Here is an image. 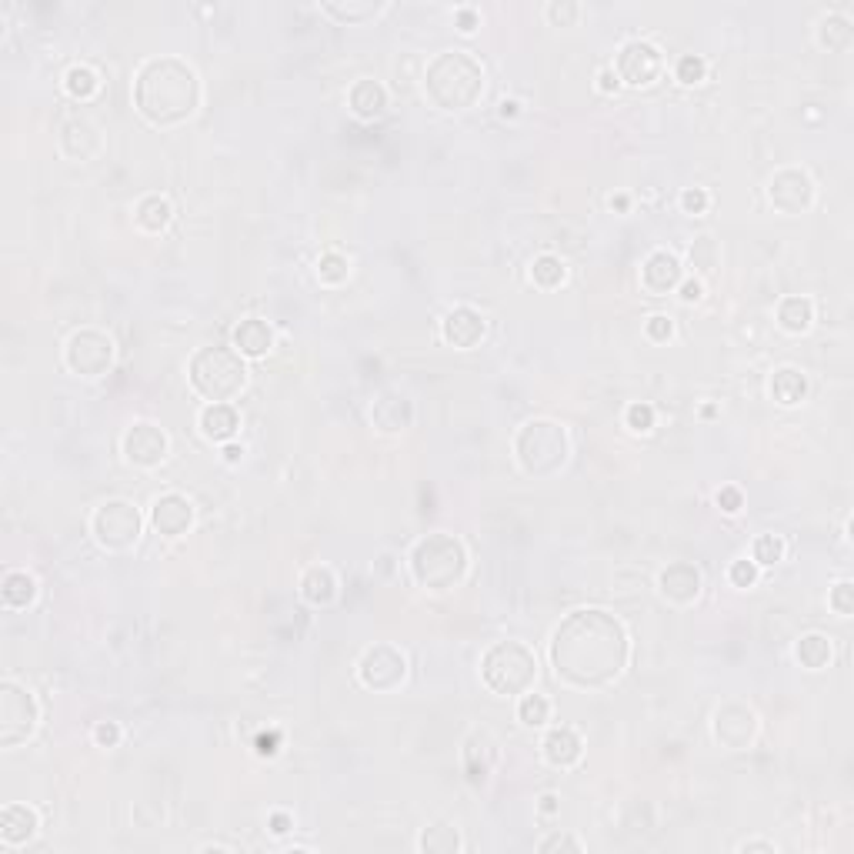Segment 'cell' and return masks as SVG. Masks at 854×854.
Returning <instances> with one entry per match:
<instances>
[{
    "label": "cell",
    "instance_id": "6da1fadb",
    "mask_svg": "<svg viewBox=\"0 0 854 854\" xmlns=\"http://www.w3.org/2000/svg\"><path fill=\"white\" fill-rule=\"evenodd\" d=\"M551 668L574 691H604L631 661V638L618 614L574 608L551 631Z\"/></svg>",
    "mask_w": 854,
    "mask_h": 854
},
{
    "label": "cell",
    "instance_id": "7a4b0ae2",
    "mask_svg": "<svg viewBox=\"0 0 854 854\" xmlns=\"http://www.w3.org/2000/svg\"><path fill=\"white\" fill-rule=\"evenodd\" d=\"M134 107L151 127H181L197 114L204 101L201 74L184 57L157 54L137 67Z\"/></svg>",
    "mask_w": 854,
    "mask_h": 854
},
{
    "label": "cell",
    "instance_id": "3957f363",
    "mask_svg": "<svg viewBox=\"0 0 854 854\" xmlns=\"http://www.w3.org/2000/svg\"><path fill=\"white\" fill-rule=\"evenodd\" d=\"M484 81L488 74L478 57L461 47H448V51L434 54L424 67V97L438 111L461 114L484 97Z\"/></svg>",
    "mask_w": 854,
    "mask_h": 854
},
{
    "label": "cell",
    "instance_id": "277c9868",
    "mask_svg": "<svg viewBox=\"0 0 854 854\" xmlns=\"http://www.w3.org/2000/svg\"><path fill=\"white\" fill-rule=\"evenodd\" d=\"M407 568H411V578L417 588L441 594V591H454L464 578H468L471 558L458 534L431 531L427 538L414 544L411 554H407Z\"/></svg>",
    "mask_w": 854,
    "mask_h": 854
},
{
    "label": "cell",
    "instance_id": "5b68a950",
    "mask_svg": "<svg viewBox=\"0 0 854 854\" xmlns=\"http://www.w3.org/2000/svg\"><path fill=\"white\" fill-rule=\"evenodd\" d=\"M511 451L528 478H554L571 458V434L554 417H531L518 427Z\"/></svg>",
    "mask_w": 854,
    "mask_h": 854
},
{
    "label": "cell",
    "instance_id": "8992f818",
    "mask_svg": "<svg viewBox=\"0 0 854 854\" xmlns=\"http://www.w3.org/2000/svg\"><path fill=\"white\" fill-rule=\"evenodd\" d=\"M187 384L207 404H231L247 384V361L234 347H197L187 361Z\"/></svg>",
    "mask_w": 854,
    "mask_h": 854
},
{
    "label": "cell",
    "instance_id": "52a82bcc",
    "mask_svg": "<svg viewBox=\"0 0 854 854\" xmlns=\"http://www.w3.org/2000/svg\"><path fill=\"white\" fill-rule=\"evenodd\" d=\"M481 681L498 698H521L538 681V654L518 638L494 641L481 654Z\"/></svg>",
    "mask_w": 854,
    "mask_h": 854
},
{
    "label": "cell",
    "instance_id": "ba28073f",
    "mask_svg": "<svg viewBox=\"0 0 854 854\" xmlns=\"http://www.w3.org/2000/svg\"><path fill=\"white\" fill-rule=\"evenodd\" d=\"M91 534L97 541V548L111 551V554H124L134 551L137 541L144 534V514L137 511L134 501L127 498H107L94 508L91 514Z\"/></svg>",
    "mask_w": 854,
    "mask_h": 854
},
{
    "label": "cell",
    "instance_id": "9c48e42d",
    "mask_svg": "<svg viewBox=\"0 0 854 854\" xmlns=\"http://www.w3.org/2000/svg\"><path fill=\"white\" fill-rule=\"evenodd\" d=\"M37 728H41V704L34 691L14 678L0 681V744L17 748V744L31 741Z\"/></svg>",
    "mask_w": 854,
    "mask_h": 854
},
{
    "label": "cell",
    "instance_id": "30bf717a",
    "mask_svg": "<svg viewBox=\"0 0 854 854\" xmlns=\"http://www.w3.org/2000/svg\"><path fill=\"white\" fill-rule=\"evenodd\" d=\"M114 357H117L114 337L101 331V327H81L64 344V367L77 377H87V381H97V377L111 371Z\"/></svg>",
    "mask_w": 854,
    "mask_h": 854
},
{
    "label": "cell",
    "instance_id": "8fae6325",
    "mask_svg": "<svg viewBox=\"0 0 854 854\" xmlns=\"http://www.w3.org/2000/svg\"><path fill=\"white\" fill-rule=\"evenodd\" d=\"M407 678V654L397 644H371L357 661V681L367 691H397Z\"/></svg>",
    "mask_w": 854,
    "mask_h": 854
},
{
    "label": "cell",
    "instance_id": "7c38bea8",
    "mask_svg": "<svg viewBox=\"0 0 854 854\" xmlns=\"http://www.w3.org/2000/svg\"><path fill=\"white\" fill-rule=\"evenodd\" d=\"M611 71L618 74L621 84L628 87H648L664 74V54L654 41H644V37H634V41H624L614 54Z\"/></svg>",
    "mask_w": 854,
    "mask_h": 854
},
{
    "label": "cell",
    "instance_id": "4fadbf2b",
    "mask_svg": "<svg viewBox=\"0 0 854 854\" xmlns=\"http://www.w3.org/2000/svg\"><path fill=\"white\" fill-rule=\"evenodd\" d=\"M121 451H124V461L134 464V468H161L171 454V438L161 424L154 421H134L127 424L124 438H121Z\"/></svg>",
    "mask_w": 854,
    "mask_h": 854
},
{
    "label": "cell",
    "instance_id": "5bb4252c",
    "mask_svg": "<svg viewBox=\"0 0 854 854\" xmlns=\"http://www.w3.org/2000/svg\"><path fill=\"white\" fill-rule=\"evenodd\" d=\"M758 728H761L758 714H754V708H748L744 701L721 704L711 718V734L724 751H748L751 744L758 741Z\"/></svg>",
    "mask_w": 854,
    "mask_h": 854
},
{
    "label": "cell",
    "instance_id": "9a60e30c",
    "mask_svg": "<svg viewBox=\"0 0 854 854\" xmlns=\"http://www.w3.org/2000/svg\"><path fill=\"white\" fill-rule=\"evenodd\" d=\"M814 197H818V187H814V177L804 171V167H781V171L771 174L768 181V201L774 211L781 214H804L811 211Z\"/></svg>",
    "mask_w": 854,
    "mask_h": 854
},
{
    "label": "cell",
    "instance_id": "2e32d148",
    "mask_svg": "<svg viewBox=\"0 0 854 854\" xmlns=\"http://www.w3.org/2000/svg\"><path fill=\"white\" fill-rule=\"evenodd\" d=\"M194 518H197L194 501L187 498V494H181V491L157 494L154 504H151V514H147L151 528L161 534V538H171V541L184 538V534L194 528Z\"/></svg>",
    "mask_w": 854,
    "mask_h": 854
},
{
    "label": "cell",
    "instance_id": "e0dca14e",
    "mask_svg": "<svg viewBox=\"0 0 854 854\" xmlns=\"http://www.w3.org/2000/svg\"><path fill=\"white\" fill-rule=\"evenodd\" d=\"M484 334H488V317L471 304L451 307V311L441 317L444 344L458 347V351H471V347H478L484 341Z\"/></svg>",
    "mask_w": 854,
    "mask_h": 854
},
{
    "label": "cell",
    "instance_id": "ac0fdd59",
    "mask_svg": "<svg viewBox=\"0 0 854 854\" xmlns=\"http://www.w3.org/2000/svg\"><path fill=\"white\" fill-rule=\"evenodd\" d=\"M367 417H371L374 431L404 434L407 427L414 424V401L404 391H397V387H387V391H381L371 401V411H367Z\"/></svg>",
    "mask_w": 854,
    "mask_h": 854
},
{
    "label": "cell",
    "instance_id": "d6986e66",
    "mask_svg": "<svg viewBox=\"0 0 854 854\" xmlns=\"http://www.w3.org/2000/svg\"><path fill=\"white\" fill-rule=\"evenodd\" d=\"M57 147H61V154L67 157V161H74V164L94 161V157L101 154V147H104L101 127H97L94 121H87V117H71V121L61 124Z\"/></svg>",
    "mask_w": 854,
    "mask_h": 854
},
{
    "label": "cell",
    "instance_id": "ffe728a7",
    "mask_svg": "<svg viewBox=\"0 0 854 854\" xmlns=\"http://www.w3.org/2000/svg\"><path fill=\"white\" fill-rule=\"evenodd\" d=\"M684 281V264L678 254L671 251H651L641 264V287L654 297L678 291V284Z\"/></svg>",
    "mask_w": 854,
    "mask_h": 854
},
{
    "label": "cell",
    "instance_id": "44dd1931",
    "mask_svg": "<svg viewBox=\"0 0 854 854\" xmlns=\"http://www.w3.org/2000/svg\"><path fill=\"white\" fill-rule=\"evenodd\" d=\"M701 588H704V578L691 561H671L668 568H661V574H658L661 598L671 601V604H694Z\"/></svg>",
    "mask_w": 854,
    "mask_h": 854
},
{
    "label": "cell",
    "instance_id": "7402d4cb",
    "mask_svg": "<svg viewBox=\"0 0 854 854\" xmlns=\"http://www.w3.org/2000/svg\"><path fill=\"white\" fill-rule=\"evenodd\" d=\"M461 764L474 788L488 784L494 768H498V741H494L488 731H474L461 748Z\"/></svg>",
    "mask_w": 854,
    "mask_h": 854
},
{
    "label": "cell",
    "instance_id": "603a6c76",
    "mask_svg": "<svg viewBox=\"0 0 854 854\" xmlns=\"http://www.w3.org/2000/svg\"><path fill=\"white\" fill-rule=\"evenodd\" d=\"M231 347L244 357V361H261V357L274 351V327L261 321V317H244V321L234 327Z\"/></svg>",
    "mask_w": 854,
    "mask_h": 854
},
{
    "label": "cell",
    "instance_id": "cb8c5ba5",
    "mask_svg": "<svg viewBox=\"0 0 854 854\" xmlns=\"http://www.w3.org/2000/svg\"><path fill=\"white\" fill-rule=\"evenodd\" d=\"M541 754H544V761H548L551 768L568 771V768H574V764L581 761V754H584V741H581V734H578V731L568 728V724H558V728H551L548 734H544V741H541Z\"/></svg>",
    "mask_w": 854,
    "mask_h": 854
},
{
    "label": "cell",
    "instance_id": "d4e9b609",
    "mask_svg": "<svg viewBox=\"0 0 854 854\" xmlns=\"http://www.w3.org/2000/svg\"><path fill=\"white\" fill-rule=\"evenodd\" d=\"M37 828H41V818H37L31 804H4V811H0V841L7 848H21V844L34 838Z\"/></svg>",
    "mask_w": 854,
    "mask_h": 854
},
{
    "label": "cell",
    "instance_id": "484cf974",
    "mask_svg": "<svg viewBox=\"0 0 854 854\" xmlns=\"http://www.w3.org/2000/svg\"><path fill=\"white\" fill-rule=\"evenodd\" d=\"M197 427L211 444H227L234 441L237 427H241V414L234 404H204L197 414Z\"/></svg>",
    "mask_w": 854,
    "mask_h": 854
},
{
    "label": "cell",
    "instance_id": "4316f807",
    "mask_svg": "<svg viewBox=\"0 0 854 854\" xmlns=\"http://www.w3.org/2000/svg\"><path fill=\"white\" fill-rule=\"evenodd\" d=\"M347 107H351L354 117L361 121H374L387 111V91L381 81L374 77H357V81L347 87Z\"/></svg>",
    "mask_w": 854,
    "mask_h": 854
},
{
    "label": "cell",
    "instance_id": "83f0119b",
    "mask_svg": "<svg viewBox=\"0 0 854 854\" xmlns=\"http://www.w3.org/2000/svg\"><path fill=\"white\" fill-rule=\"evenodd\" d=\"M297 591L311 608H327V604L337 601V574L327 564H311L297 581Z\"/></svg>",
    "mask_w": 854,
    "mask_h": 854
},
{
    "label": "cell",
    "instance_id": "f1b7e54d",
    "mask_svg": "<svg viewBox=\"0 0 854 854\" xmlns=\"http://www.w3.org/2000/svg\"><path fill=\"white\" fill-rule=\"evenodd\" d=\"M174 221V204L164 194H144L134 204V224L144 234H164Z\"/></svg>",
    "mask_w": 854,
    "mask_h": 854
},
{
    "label": "cell",
    "instance_id": "f546056e",
    "mask_svg": "<svg viewBox=\"0 0 854 854\" xmlns=\"http://www.w3.org/2000/svg\"><path fill=\"white\" fill-rule=\"evenodd\" d=\"M768 391H771V401H778L781 407H794L808 397V374H804L801 367L784 364L771 374Z\"/></svg>",
    "mask_w": 854,
    "mask_h": 854
},
{
    "label": "cell",
    "instance_id": "4dcf8cb0",
    "mask_svg": "<svg viewBox=\"0 0 854 854\" xmlns=\"http://www.w3.org/2000/svg\"><path fill=\"white\" fill-rule=\"evenodd\" d=\"M831 658H834V648H831V638H828V634L808 631V634H801V638L794 641V661H798L801 668L821 671V668H828Z\"/></svg>",
    "mask_w": 854,
    "mask_h": 854
},
{
    "label": "cell",
    "instance_id": "1f68e13d",
    "mask_svg": "<svg viewBox=\"0 0 854 854\" xmlns=\"http://www.w3.org/2000/svg\"><path fill=\"white\" fill-rule=\"evenodd\" d=\"M778 324L788 334H808L814 324V301L804 294H788L778 304Z\"/></svg>",
    "mask_w": 854,
    "mask_h": 854
},
{
    "label": "cell",
    "instance_id": "d6a6232c",
    "mask_svg": "<svg viewBox=\"0 0 854 854\" xmlns=\"http://www.w3.org/2000/svg\"><path fill=\"white\" fill-rule=\"evenodd\" d=\"M0 598H4L7 611H24L37 601V581L27 571H7L4 584H0Z\"/></svg>",
    "mask_w": 854,
    "mask_h": 854
},
{
    "label": "cell",
    "instance_id": "836d02e7",
    "mask_svg": "<svg viewBox=\"0 0 854 854\" xmlns=\"http://www.w3.org/2000/svg\"><path fill=\"white\" fill-rule=\"evenodd\" d=\"M851 41H854L851 17L831 11V14H824L818 21V44L821 47H828V51H848Z\"/></svg>",
    "mask_w": 854,
    "mask_h": 854
},
{
    "label": "cell",
    "instance_id": "e575fe53",
    "mask_svg": "<svg viewBox=\"0 0 854 854\" xmlns=\"http://www.w3.org/2000/svg\"><path fill=\"white\" fill-rule=\"evenodd\" d=\"M461 844H464L461 831L448 821L431 824V828H424L421 838H417V848H421L424 854H458Z\"/></svg>",
    "mask_w": 854,
    "mask_h": 854
},
{
    "label": "cell",
    "instance_id": "d590c367",
    "mask_svg": "<svg viewBox=\"0 0 854 854\" xmlns=\"http://www.w3.org/2000/svg\"><path fill=\"white\" fill-rule=\"evenodd\" d=\"M531 281L544 287V291H554V287L568 281V264L558 254H538L531 261Z\"/></svg>",
    "mask_w": 854,
    "mask_h": 854
},
{
    "label": "cell",
    "instance_id": "8d00e7d4",
    "mask_svg": "<svg viewBox=\"0 0 854 854\" xmlns=\"http://www.w3.org/2000/svg\"><path fill=\"white\" fill-rule=\"evenodd\" d=\"M384 7L387 4H374V0H354V4H324V14L341 24H364L384 14Z\"/></svg>",
    "mask_w": 854,
    "mask_h": 854
},
{
    "label": "cell",
    "instance_id": "74e56055",
    "mask_svg": "<svg viewBox=\"0 0 854 854\" xmlns=\"http://www.w3.org/2000/svg\"><path fill=\"white\" fill-rule=\"evenodd\" d=\"M64 87L67 94L77 97V101H91V97L101 91V77L91 64H74L71 71L64 74Z\"/></svg>",
    "mask_w": 854,
    "mask_h": 854
},
{
    "label": "cell",
    "instance_id": "f35d334b",
    "mask_svg": "<svg viewBox=\"0 0 854 854\" xmlns=\"http://www.w3.org/2000/svg\"><path fill=\"white\" fill-rule=\"evenodd\" d=\"M351 277V261L341 251H324L317 257V281L327 287H341Z\"/></svg>",
    "mask_w": 854,
    "mask_h": 854
},
{
    "label": "cell",
    "instance_id": "ab89813d",
    "mask_svg": "<svg viewBox=\"0 0 854 854\" xmlns=\"http://www.w3.org/2000/svg\"><path fill=\"white\" fill-rule=\"evenodd\" d=\"M518 721L524 728H544L551 721V701L544 694H521L518 701Z\"/></svg>",
    "mask_w": 854,
    "mask_h": 854
},
{
    "label": "cell",
    "instance_id": "60d3db41",
    "mask_svg": "<svg viewBox=\"0 0 854 854\" xmlns=\"http://www.w3.org/2000/svg\"><path fill=\"white\" fill-rule=\"evenodd\" d=\"M784 554H788V544H784L781 534H758L751 544V561L758 568H771V564L784 561Z\"/></svg>",
    "mask_w": 854,
    "mask_h": 854
},
{
    "label": "cell",
    "instance_id": "b9f144b4",
    "mask_svg": "<svg viewBox=\"0 0 854 854\" xmlns=\"http://www.w3.org/2000/svg\"><path fill=\"white\" fill-rule=\"evenodd\" d=\"M688 257H691V267H694L698 274H711L714 267H718V257H721V254H718V241H714L711 234H701L698 241L691 244V254H688Z\"/></svg>",
    "mask_w": 854,
    "mask_h": 854
},
{
    "label": "cell",
    "instance_id": "7bdbcfd3",
    "mask_svg": "<svg viewBox=\"0 0 854 854\" xmlns=\"http://www.w3.org/2000/svg\"><path fill=\"white\" fill-rule=\"evenodd\" d=\"M674 77H678L681 84H701L704 77H708V64H704V57L698 54H684L678 64H674Z\"/></svg>",
    "mask_w": 854,
    "mask_h": 854
},
{
    "label": "cell",
    "instance_id": "ee69618b",
    "mask_svg": "<svg viewBox=\"0 0 854 854\" xmlns=\"http://www.w3.org/2000/svg\"><path fill=\"white\" fill-rule=\"evenodd\" d=\"M828 604H831V611L838 614V618H851V611H854V584L848 578H841L828 591Z\"/></svg>",
    "mask_w": 854,
    "mask_h": 854
},
{
    "label": "cell",
    "instance_id": "f6af8a7d",
    "mask_svg": "<svg viewBox=\"0 0 854 854\" xmlns=\"http://www.w3.org/2000/svg\"><path fill=\"white\" fill-rule=\"evenodd\" d=\"M544 17H548L554 27H571L581 17V4H574V0H551V4L544 7Z\"/></svg>",
    "mask_w": 854,
    "mask_h": 854
},
{
    "label": "cell",
    "instance_id": "bcb514c9",
    "mask_svg": "<svg viewBox=\"0 0 854 854\" xmlns=\"http://www.w3.org/2000/svg\"><path fill=\"white\" fill-rule=\"evenodd\" d=\"M758 578H761V568H758V564H754L751 558L734 561L731 568H728V581L734 584V588H754V584H758Z\"/></svg>",
    "mask_w": 854,
    "mask_h": 854
},
{
    "label": "cell",
    "instance_id": "7dc6e473",
    "mask_svg": "<svg viewBox=\"0 0 854 854\" xmlns=\"http://www.w3.org/2000/svg\"><path fill=\"white\" fill-rule=\"evenodd\" d=\"M538 851L541 854H554V851H571V854H581L584 851V844L574 838V834H568V831H554V834H548V838H541L538 841Z\"/></svg>",
    "mask_w": 854,
    "mask_h": 854
},
{
    "label": "cell",
    "instance_id": "c3c4849f",
    "mask_svg": "<svg viewBox=\"0 0 854 854\" xmlns=\"http://www.w3.org/2000/svg\"><path fill=\"white\" fill-rule=\"evenodd\" d=\"M624 421H628V427H631V431H638V434H648L651 427H654V407H651V404H644V401L631 404L628 411H624Z\"/></svg>",
    "mask_w": 854,
    "mask_h": 854
},
{
    "label": "cell",
    "instance_id": "681fc988",
    "mask_svg": "<svg viewBox=\"0 0 854 854\" xmlns=\"http://www.w3.org/2000/svg\"><path fill=\"white\" fill-rule=\"evenodd\" d=\"M711 207V194L704 191V187H684L681 191V211L684 214H691V217H698V214H704Z\"/></svg>",
    "mask_w": 854,
    "mask_h": 854
},
{
    "label": "cell",
    "instance_id": "f907efd6",
    "mask_svg": "<svg viewBox=\"0 0 854 854\" xmlns=\"http://www.w3.org/2000/svg\"><path fill=\"white\" fill-rule=\"evenodd\" d=\"M644 334H648L654 344H668L674 337V321L668 314H651L648 324H644Z\"/></svg>",
    "mask_w": 854,
    "mask_h": 854
},
{
    "label": "cell",
    "instance_id": "816d5d0a",
    "mask_svg": "<svg viewBox=\"0 0 854 854\" xmlns=\"http://www.w3.org/2000/svg\"><path fill=\"white\" fill-rule=\"evenodd\" d=\"M121 738H124V731H121V724H117V721H97V728H94L97 748H117Z\"/></svg>",
    "mask_w": 854,
    "mask_h": 854
},
{
    "label": "cell",
    "instance_id": "f5cc1de1",
    "mask_svg": "<svg viewBox=\"0 0 854 854\" xmlns=\"http://www.w3.org/2000/svg\"><path fill=\"white\" fill-rule=\"evenodd\" d=\"M714 501H718V508L724 514H738L744 508V494H741V488H734V484H724V488L714 494Z\"/></svg>",
    "mask_w": 854,
    "mask_h": 854
},
{
    "label": "cell",
    "instance_id": "db71d44e",
    "mask_svg": "<svg viewBox=\"0 0 854 854\" xmlns=\"http://www.w3.org/2000/svg\"><path fill=\"white\" fill-rule=\"evenodd\" d=\"M277 748H281V734L277 731H261L254 738V751L261 754V758H274Z\"/></svg>",
    "mask_w": 854,
    "mask_h": 854
},
{
    "label": "cell",
    "instance_id": "11a10c76",
    "mask_svg": "<svg viewBox=\"0 0 854 854\" xmlns=\"http://www.w3.org/2000/svg\"><path fill=\"white\" fill-rule=\"evenodd\" d=\"M678 294H681L684 304H698L701 297H704V284L698 281V277H688V281L678 284Z\"/></svg>",
    "mask_w": 854,
    "mask_h": 854
},
{
    "label": "cell",
    "instance_id": "9f6ffc18",
    "mask_svg": "<svg viewBox=\"0 0 854 854\" xmlns=\"http://www.w3.org/2000/svg\"><path fill=\"white\" fill-rule=\"evenodd\" d=\"M267 828H271V834L281 838V834L294 831V818L287 811H271V814H267Z\"/></svg>",
    "mask_w": 854,
    "mask_h": 854
},
{
    "label": "cell",
    "instance_id": "6f0895ef",
    "mask_svg": "<svg viewBox=\"0 0 854 854\" xmlns=\"http://www.w3.org/2000/svg\"><path fill=\"white\" fill-rule=\"evenodd\" d=\"M454 21H458V31L471 34L474 27L481 24V17H478V11H474V7H458V11H454Z\"/></svg>",
    "mask_w": 854,
    "mask_h": 854
},
{
    "label": "cell",
    "instance_id": "680465c9",
    "mask_svg": "<svg viewBox=\"0 0 854 854\" xmlns=\"http://www.w3.org/2000/svg\"><path fill=\"white\" fill-rule=\"evenodd\" d=\"M618 87H621L618 74H614L611 67H601V71H598V91L601 94H618Z\"/></svg>",
    "mask_w": 854,
    "mask_h": 854
},
{
    "label": "cell",
    "instance_id": "91938a15",
    "mask_svg": "<svg viewBox=\"0 0 854 854\" xmlns=\"http://www.w3.org/2000/svg\"><path fill=\"white\" fill-rule=\"evenodd\" d=\"M738 851L741 854H778V844H771V841H744V844H738Z\"/></svg>",
    "mask_w": 854,
    "mask_h": 854
},
{
    "label": "cell",
    "instance_id": "94428289",
    "mask_svg": "<svg viewBox=\"0 0 854 854\" xmlns=\"http://www.w3.org/2000/svg\"><path fill=\"white\" fill-rule=\"evenodd\" d=\"M221 448H224V461H227V464H237V461L244 458V444L227 441V444H221Z\"/></svg>",
    "mask_w": 854,
    "mask_h": 854
},
{
    "label": "cell",
    "instance_id": "6125c7cd",
    "mask_svg": "<svg viewBox=\"0 0 854 854\" xmlns=\"http://www.w3.org/2000/svg\"><path fill=\"white\" fill-rule=\"evenodd\" d=\"M498 114L504 117V121H508V117H518V114H521V101H514V97L508 101V97H504L501 107H498Z\"/></svg>",
    "mask_w": 854,
    "mask_h": 854
},
{
    "label": "cell",
    "instance_id": "be15d7a7",
    "mask_svg": "<svg viewBox=\"0 0 854 854\" xmlns=\"http://www.w3.org/2000/svg\"><path fill=\"white\" fill-rule=\"evenodd\" d=\"M558 811V794H544L541 798V814H554Z\"/></svg>",
    "mask_w": 854,
    "mask_h": 854
},
{
    "label": "cell",
    "instance_id": "e7e4bbea",
    "mask_svg": "<svg viewBox=\"0 0 854 854\" xmlns=\"http://www.w3.org/2000/svg\"><path fill=\"white\" fill-rule=\"evenodd\" d=\"M611 207H618V211H628V197H624V194L611 197Z\"/></svg>",
    "mask_w": 854,
    "mask_h": 854
},
{
    "label": "cell",
    "instance_id": "03108f58",
    "mask_svg": "<svg viewBox=\"0 0 854 854\" xmlns=\"http://www.w3.org/2000/svg\"><path fill=\"white\" fill-rule=\"evenodd\" d=\"M204 851H234L231 844H204Z\"/></svg>",
    "mask_w": 854,
    "mask_h": 854
}]
</instances>
